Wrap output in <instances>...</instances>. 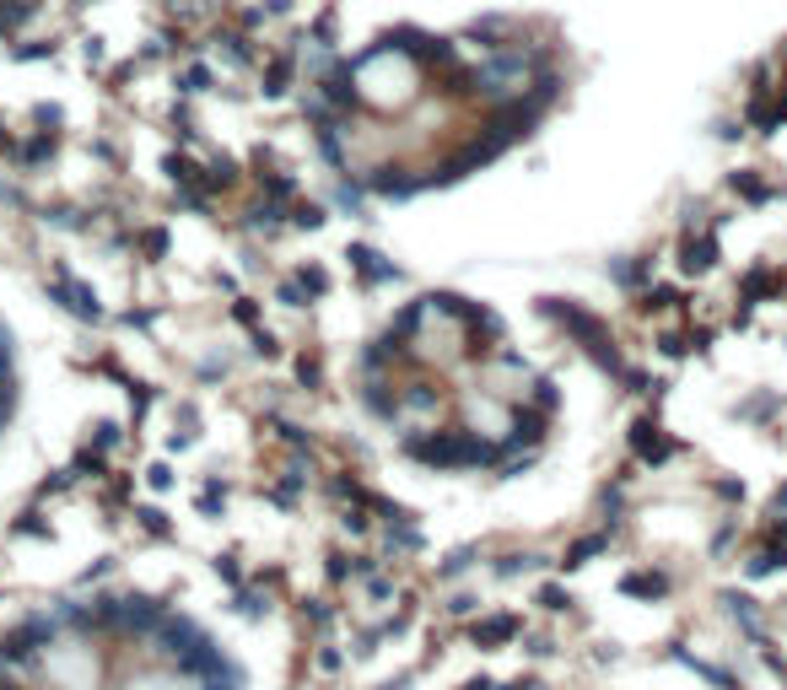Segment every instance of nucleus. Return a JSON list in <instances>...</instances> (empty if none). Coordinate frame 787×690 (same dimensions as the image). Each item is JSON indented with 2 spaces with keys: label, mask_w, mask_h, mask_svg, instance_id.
I'll return each mask as SVG.
<instances>
[]
</instances>
